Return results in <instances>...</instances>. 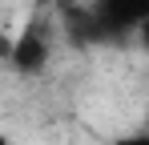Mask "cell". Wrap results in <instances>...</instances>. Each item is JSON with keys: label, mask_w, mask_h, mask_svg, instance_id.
Returning a JSON list of instances; mask_svg holds the SVG:
<instances>
[{"label": "cell", "mask_w": 149, "mask_h": 145, "mask_svg": "<svg viewBox=\"0 0 149 145\" xmlns=\"http://www.w3.org/2000/svg\"><path fill=\"white\" fill-rule=\"evenodd\" d=\"M0 145H12V141H8V133H0Z\"/></svg>", "instance_id": "obj_5"}, {"label": "cell", "mask_w": 149, "mask_h": 145, "mask_svg": "<svg viewBox=\"0 0 149 145\" xmlns=\"http://www.w3.org/2000/svg\"><path fill=\"white\" fill-rule=\"evenodd\" d=\"M113 145H149V137L145 133H125V137H117Z\"/></svg>", "instance_id": "obj_3"}, {"label": "cell", "mask_w": 149, "mask_h": 145, "mask_svg": "<svg viewBox=\"0 0 149 145\" xmlns=\"http://www.w3.org/2000/svg\"><path fill=\"white\" fill-rule=\"evenodd\" d=\"M52 36H56L52 20L32 16V20L12 36L8 65H12L16 72H40V69H49V61H52Z\"/></svg>", "instance_id": "obj_1"}, {"label": "cell", "mask_w": 149, "mask_h": 145, "mask_svg": "<svg viewBox=\"0 0 149 145\" xmlns=\"http://www.w3.org/2000/svg\"><path fill=\"white\" fill-rule=\"evenodd\" d=\"M101 36H125L149 20V0H89Z\"/></svg>", "instance_id": "obj_2"}, {"label": "cell", "mask_w": 149, "mask_h": 145, "mask_svg": "<svg viewBox=\"0 0 149 145\" xmlns=\"http://www.w3.org/2000/svg\"><path fill=\"white\" fill-rule=\"evenodd\" d=\"M8 48H12V36L0 32V61H4V65H8Z\"/></svg>", "instance_id": "obj_4"}]
</instances>
